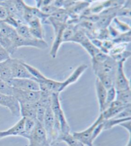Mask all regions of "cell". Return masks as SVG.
<instances>
[{
  "mask_svg": "<svg viewBox=\"0 0 131 146\" xmlns=\"http://www.w3.org/2000/svg\"><path fill=\"white\" fill-rule=\"evenodd\" d=\"M51 108L54 114V120H55V128L57 132L59 135L60 133H70V127L61 108L59 94H52Z\"/></svg>",
  "mask_w": 131,
  "mask_h": 146,
  "instance_id": "7a4b0ae2",
  "label": "cell"
},
{
  "mask_svg": "<svg viewBox=\"0 0 131 146\" xmlns=\"http://www.w3.org/2000/svg\"><path fill=\"white\" fill-rule=\"evenodd\" d=\"M131 117L125 119H116L112 118L110 119L105 120L103 121L104 124V130H108V129L113 128L114 126L120 125L121 123L126 122L128 121H130Z\"/></svg>",
  "mask_w": 131,
  "mask_h": 146,
  "instance_id": "603a6c76",
  "label": "cell"
},
{
  "mask_svg": "<svg viewBox=\"0 0 131 146\" xmlns=\"http://www.w3.org/2000/svg\"><path fill=\"white\" fill-rule=\"evenodd\" d=\"M95 91H96L97 98L99 106L100 113L102 112L106 109V97H107V89H106L100 81L97 79H95Z\"/></svg>",
  "mask_w": 131,
  "mask_h": 146,
  "instance_id": "9a60e30c",
  "label": "cell"
},
{
  "mask_svg": "<svg viewBox=\"0 0 131 146\" xmlns=\"http://www.w3.org/2000/svg\"><path fill=\"white\" fill-rule=\"evenodd\" d=\"M13 88L24 91H39L40 86L36 80L29 79H12L9 82Z\"/></svg>",
  "mask_w": 131,
  "mask_h": 146,
  "instance_id": "8fae6325",
  "label": "cell"
},
{
  "mask_svg": "<svg viewBox=\"0 0 131 146\" xmlns=\"http://www.w3.org/2000/svg\"><path fill=\"white\" fill-rule=\"evenodd\" d=\"M125 146H131V142H130V135H129V141H128L127 144H126Z\"/></svg>",
  "mask_w": 131,
  "mask_h": 146,
  "instance_id": "d6a6232c",
  "label": "cell"
},
{
  "mask_svg": "<svg viewBox=\"0 0 131 146\" xmlns=\"http://www.w3.org/2000/svg\"><path fill=\"white\" fill-rule=\"evenodd\" d=\"M88 68L87 64H81L78 66L74 70V72L71 74L70 76L67 78L66 80L62 82V90L63 91L68 86L76 82L80 77L83 74V73L86 71Z\"/></svg>",
  "mask_w": 131,
  "mask_h": 146,
  "instance_id": "2e32d148",
  "label": "cell"
},
{
  "mask_svg": "<svg viewBox=\"0 0 131 146\" xmlns=\"http://www.w3.org/2000/svg\"><path fill=\"white\" fill-rule=\"evenodd\" d=\"M125 62V61H120L118 63V67H117L115 77H114V87L117 91L130 89L129 80L127 79L124 72Z\"/></svg>",
  "mask_w": 131,
  "mask_h": 146,
  "instance_id": "9c48e42d",
  "label": "cell"
},
{
  "mask_svg": "<svg viewBox=\"0 0 131 146\" xmlns=\"http://www.w3.org/2000/svg\"><path fill=\"white\" fill-rule=\"evenodd\" d=\"M14 46L16 50H17L19 48L23 47H31L43 50L48 47V44L44 40H39L36 38H24L19 36L17 33V35L15 38Z\"/></svg>",
  "mask_w": 131,
  "mask_h": 146,
  "instance_id": "30bf717a",
  "label": "cell"
},
{
  "mask_svg": "<svg viewBox=\"0 0 131 146\" xmlns=\"http://www.w3.org/2000/svg\"><path fill=\"white\" fill-rule=\"evenodd\" d=\"M22 117L37 121V103L33 104H19Z\"/></svg>",
  "mask_w": 131,
  "mask_h": 146,
  "instance_id": "ac0fdd59",
  "label": "cell"
},
{
  "mask_svg": "<svg viewBox=\"0 0 131 146\" xmlns=\"http://www.w3.org/2000/svg\"><path fill=\"white\" fill-rule=\"evenodd\" d=\"M92 68L96 78L108 90L114 87V77L118 67V63L108 56L102 61H92Z\"/></svg>",
  "mask_w": 131,
  "mask_h": 146,
  "instance_id": "6da1fadb",
  "label": "cell"
},
{
  "mask_svg": "<svg viewBox=\"0 0 131 146\" xmlns=\"http://www.w3.org/2000/svg\"><path fill=\"white\" fill-rule=\"evenodd\" d=\"M8 15L7 11L5 8L0 5V21H4Z\"/></svg>",
  "mask_w": 131,
  "mask_h": 146,
  "instance_id": "f546056e",
  "label": "cell"
},
{
  "mask_svg": "<svg viewBox=\"0 0 131 146\" xmlns=\"http://www.w3.org/2000/svg\"><path fill=\"white\" fill-rule=\"evenodd\" d=\"M116 90L114 87H112L107 90V97H106V109L112 102L116 100Z\"/></svg>",
  "mask_w": 131,
  "mask_h": 146,
  "instance_id": "83f0119b",
  "label": "cell"
},
{
  "mask_svg": "<svg viewBox=\"0 0 131 146\" xmlns=\"http://www.w3.org/2000/svg\"><path fill=\"white\" fill-rule=\"evenodd\" d=\"M104 121V119L102 115L99 114V117L95 120L90 126H89L88 128H86L84 130L82 131H76L72 133L73 137L76 138V139L80 141L84 145L86 146H95L94 144L92 142V138L93 133L95 129L97 126L98 124H99Z\"/></svg>",
  "mask_w": 131,
  "mask_h": 146,
  "instance_id": "8992f818",
  "label": "cell"
},
{
  "mask_svg": "<svg viewBox=\"0 0 131 146\" xmlns=\"http://www.w3.org/2000/svg\"><path fill=\"white\" fill-rule=\"evenodd\" d=\"M27 25L28 26L29 31L33 36L39 40H44V29L43 28L42 23L39 18L32 19Z\"/></svg>",
  "mask_w": 131,
  "mask_h": 146,
  "instance_id": "5bb4252c",
  "label": "cell"
},
{
  "mask_svg": "<svg viewBox=\"0 0 131 146\" xmlns=\"http://www.w3.org/2000/svg\"><path fill=\"white\" fill-rule=\"evenodd\" d=\"M23 61L10 58V66L12 79H29L35 80L23 64Z\"/></svg>",
  "mask_w": 131,
  "mask_h": 146,
  "instance_id": "ba28073f",
  "label": "cell"
},
{
  "mask_svg": "<svg viewBox=\"0 0 131 146\" xmlns=\"http://www.w3.org/2000/svg\"><path fill=\"white\" fill-rule=\"evenodd\" d=\"M13 88L9 83L0 79V94L13 96Z\"/></svg>",
  "mask_w": 131,
  "mask_h": 146,
  "instance_id": "4316f807",
  "label": "cell"
},
{
  "mask_svg": "<svg viewBox=\"0 0 131 146\" xmlns=\"http://www.w3.org/2000/svg\"><path fill=\"white\" fill-rule=\"evenodd\" d=\"M131 1H125L124 4L120 8L116 13V17H130Z\"/></svg>",
  "mask_w": 131,
  "mask_h": 146,
  "instance_id": "d4e9b609",
  "label": "cell"
},
{
  "mask_svg": "<svg viewBox=\"0 0 131 146\" xmlns=\"http://www.w3.org/2000/svg\"><path fill=\"white\" fill-rule=\"evenodd\" d=\"M52 1H36V8L40 9L43 7L50 5Z\"/></svg>",
  "mask_w": 131,
  "mask_h": 146,
  "instance_id": "4dcf8cb0",
  "label": "cell"
},
{
  "mask_svg": "<svg viewBox=\"0 0 131 146\" xmlns=\"http://www.w3.org/2000/svg\"><path fill=\"white\" fill-rule=\"evenodd\" d=\"M80 44L84 48V50L89 54V55L91 56L92 58H94L97 54L99 53L100 51L99 48H97L94 44H93L91 40H90L88 37L86 38L84 40H83Z\"/></svg>",
  "mask_w": 131,
  "mask_h": 146,
  "instance_id": "44dd1931",
  "label": "cell"
},
{
  "mask_svg": "<svg viewBox=\"0 0 131 146\" xmlns=\"http://www.w3.org/2000/svg\"><path fill=\"white\" fill-rule=\"evenodd\" d=\"M37 121L31 119L24 118V133L23 135V137L28 139L29 135H30L31 131H33V129L35 128Z\"/></svg>",
  "mask_w": 131,
  "mask_h": 146,
  "instance_id": "cb8c5ba5",
  "label": "cell"
},
{
  "mask_svg": "<svg viewBox=\"0 0 131 146\" xmlns=\"http://www.w3.org/2000/svg\"><path fill=\"white\" fill-rule=\"evenodd\" d=\"M0 105L9 110L14 117L20 116V105L14 96L0 94Z\"/></svg>",
  "mask_w": 131,
  "mask_h": 146,
  "instance_id": "7c38bea8",
  "label": "cell"
},
{
  "mask_svg": "<svg viewBox=\"0 0 131 146\" xmlns=\"http://www.w3.org/2000/svg\"><path fill=\"white\" fill-rule=\"evenodd\" d=\"M10 58L11 56L9 54V53L0 45V63L6 61Z\"/></svg>",
  "mask_w": 131,
  "mask_h": 146,
  "instance_id": "f1b7e54d",
  "label": "cell"
},
{
  "mask_svg": "<svg viewBox=\"0 0 131 146\" xmlns=\"http://www.w3.org/2000/svg\"><path fill=\"white\" fill-rule=\"evenodd\" d=\"M119 126H120L123 128H125L126 130L128 131L129 133V135H130V129H131V123H130V121H126V122L122 123Z\"/></svg>",
  "mask_w": 131,
  "mask_h": 146,
  "instance_id": "1f68e13d",
  "label": "cell"
},
{
  "mask_svg": "<svg viewBox=\"0 0 131 146\" xmlns=\"http://www.w3.org/2000/svg\"><path fill=\"white\" fill-rule=\"evenodd\" d=\"M116 100L124 105H131V90L116 91Z\"/></svg>",
  "mask_w": 131,
  "mask_h": 146,
  "instance_id": "7402d4cb",
  "label": "cell"
},
{
  "mask_svg": "<svg viewBox=\"0 0 131 146\" xmlns=\"http://www.w3.org/2000/svg\"><path fill=\"white\" fill-rule=\"evenodd\" d=\"M1 21H0V27H1Z\"/></svg>",
  "mask_w": 131,
  "mask_h": 146,
  "instance_id": "e575fe53",
  "label": "cell"
},
{
  "mask_svg": "<svg viewBox=\"0 0 131 146\" xmlns=\"http://www.w3.org/2000/svg\"><path fill=\"white\" fill-rule=\"evenodd\" d=\"M47 24H51L54 28V39L51 46L49 55L52 58H56L57 54H58L59 48L63 43V31L66 28L67 23L59 22L49 16L47 19Z\"/></svg>",
  "mask_w": 131,
  "mask_h": 146,
  "instance_id": "277c9868",
  "label": "cell"
},
{
  "mask_svg": "<svg viewBox=\"0 0 131 146\" xmlns=\"http://www.w3.org/2000/svg\"><path fill=\"white\" fill-rule=\"evenodd\" d=\"M113 21L114 24H116V28H113L118 31L119 33H125L127 32L130 31V26L128 25L127 24H125L124 23L122 22V21H119V19L117 17L114 18Z\"/></svg>",
  "mask_w": 131,
  "mask_h": 146,
  "instance_id": "484cf974",
  "label": "cell"
},
{
  "mask_svg": "<svg viewBox=\"0 0 131 146\" xmlns=\"http://www.w3.org/2000/svg\"><path fill=\"white\" fill-rule=\"evenodd\" d=\"M131 105H124L118 101L114 100L102 112L100 113L102 115L104 121L110 119L115 117L127 107Z\"/></svg>",
  "mask_w": 131,
  "mask_h": 146,
  "instance_id": "4fadbf2b",
  "label": "cell"
},
{
  "mask_svg": "<svg viewBox=\"0 0 131 146\" xmlns=\"http://www.w3.org/2000/svg\"><path fill=\"white\" fill-rule=\"evenodd\" d=\"M17 35L15 29L1 21L0 27V45L11 56L16 52L14 41Z\"/></svg>",
  "mask_w": 131,
  "mask_h": 146,
  "instance_id": "3957f363",
  "label": "cell"
},
{
  "mask_svg": "<svg viewBox=\"0 0 131 146\" xmlns=\"http://www.w3.org/2000/svg\"><path fill=\"white\" fill-rule=\"evenodd\" d=\"M59 142H65L67 146H85L83 143L74 137L72 134L70 133H60L57 139L56 144Z\"/></svg>",
  "mask_w": 131,
  "mask_h": 146,
  "instance_id": "ffe728a7",
  "label": "cell"
},
{
  "mask_svg": "<svg viewBox=\"0 0 131 146\" xmlns=\"http://www.w3.org/2000/svg\"><path fill=\"white\" fill-rule=\"evenodd\" d=\"M28 140L29 143L26 146H52L49 142L42 124L38 121Z\"/></svg>",
  "mask_w": 131,
  "mask_h": 146,
  "instance_id": "5b68a950",
  "label": "cell"
},
{
  "mask_svg": "<svg viewBox=\"0 0 131 146\" xmlns=\"http://www.w3.org/2000/svg\"><path fill=\"white\" fill-rule=\"evenodd\" d=\"M10 58L0 63V79L7 83H9L12 79Z\"/></svg>",
  "mask_w": 131,
  "mask_h": 146,
  "instance_id": "d6986e66",
  "label": "cell"
},
{
  "mask_svg": "<svg viewBox=\"0 0 131 146\" xmlns=\"http://www.w3.org/2000/svg\"><path fill=\"white\" fill-rule=\"evenodd\" d=\"M24 118L22 117L21 119L17 121L14 125L4 131H1V133L3 138L8 137H22L24 133Z\"/></svg>",
  "mask_w": 131,
  "mask_h": 146,
  "instance_id": "e0dca14e",
  "label": "cell"
},
{
  "mask_svg": "<svg viewBox=\"0 0 131 146\" xmlns=\"http://www.w3.org/2000/svg\"><path fill=\"white\" fill-rule=\"evenodd\" d=\"M13 96L17 99L19 104H33L39 101L41 92L24 91L13 88Z\"/></svg>",
  "mask_w": 131,
  "mask_h": 146,
  "instance_id": "52a82bcc",
  "label": "cell"
},
{
  "mask_svg": "<svg viewBox=\"0 0 131 146\" xmlns=\"http://www.w3.org/2000/svg\"><path fill=\"white\" fill-rule=\"evenodd\" d=\"M3 139V137L1 135V131H0V139Z\"/></svg>",
  "mask_w": 131,
  "mask_h": 146,
  "instance_id": "836d02e7",
  "label": "cell"
}]
</instances>
